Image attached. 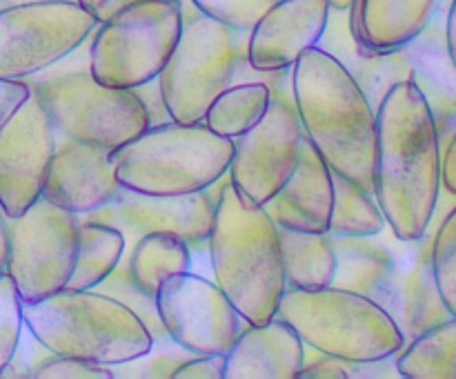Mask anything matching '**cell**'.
<instances>
[{
    "mask_svg": "<svg viewBox=\"0 0 456 379\" xmlns=\"http://www.w3.org/2000/svg\"><path fill=\"white\" fill-rule=\"evenodd\" d=\"M444 0H352L350 27L368 52H392L417 38L441 12Z\"/></svg>",
    "mask_w": 456,
    "mask_h": 379,
    "instance_id": "22",
    "label": "cell"
},
{
    "mask_svg": "<svg viewBox=\"0 0 456 379\" xmlns=\"http://www.w3.org/2000/svg\"><path fill=\"white\" fill-rule=\"evenodd\" d=\"M22 328H25L22 301L18 297L12 276L4 272V275H0V375L16 350Z\"/></svg>",
    "mask_w": 456,
    "mask_h": 379,
    "instance_id": "35",
    "label": "cell"
},
{
    "mask_svg": "<svg viewBox=\"0 0 456 379\" xmlns=\"http://www.w3.org/2000/svg\"><path fill=\"white\" fill-rule=\"evenodd\" d=\"M31 379H114V375L110 366L76 359V357L52 355L38 366Z\"/></svg>",
    "mask_w": 456,
    "mask_h": 379,
    "instance_id": "37",
    "label": "cell"
},
{
    "mask_svg": "<svg viewBox=\"0 0 456 379\" xmlns=\"http://www.w3.org/2000/svg\"><path fill=\"white\" fill-rule=\"evenodd\" d=\"M297 330L305 348L352 361L399 355L405 337L377 301L350 290L285 288L276 315Z\"/></svg>",
    "mask_w": 456,
    "mask_h": 379,
    "instance_id": "7",
    "label": "cell"
},
{
    "mask_svg": "<svg viewBox=\"0 0 456 379\" xmlns=\"http://www.w3.org/2000/svg\"><path fill=\"white\" fill-rule=\"evenodd\" d=\"M56 129L38 98L31 94L0 128V208L4 217H20L43 194Z\"/></svg>",
    "mask_w": 456,
    "mask_h": 379,
    "instance_id": "15",
    "label": "cell"
},
{
    "mask_svg": "<svg viewBox=\"0 0 456 379\" xmlns=\"http://www.w3.org/2000/svg\"><path fill=\"white\" fill-rule=\"evenodd\" d=\"M22 3H40V0H0V9L12 7V4H22Z\"/></svg>",
    "mask_w": 456,
    "mask_h": 379,
    "instance_id": "46",
    "label": "cell"
},
{
    "mask_svg": "<svg viewBox=\"0 0 456 379\" xmlns=\"http://www.w3.org/2000/svg\"><path fill=\"white\" fill-rule=\"evenodd\" d=\"M83 45L25 83L58 134L116 150L150 128V114L134 89L107 87L94 78Z\"/></svg>",
    "mask_w": 456,
    "mask_h": 379,
    "instance_id": "4",
    "label": "cell"
},
{
    "mask_svg": "<svg viewBox=\"0 0 456 379\" xmlns=\"http://www.w3.org/2000/svg\"><path fill=\"white\" fill-rule=\"evenodd\" d=\"M225 375V352L194 355L174 373V379H223Z\"/></svg>",
    "mask_w": 456,
    "mask_h": 379,
    "instance_id": "38",
    "label": "cell"
},
{
    "mask_svg": "<svg viewBox=\"0 0 456 379\" xmlns=\"http://www.w3.org/2000/svg\"><path fill=\"white\" fill-rule=\"evenodd\" d=\"M29 96V85L25 80H3L0 78V128L7 123L9 116L18 110L25 98Z\"/></svg>",
    "mask_w": 456,
    "mask_h": 379,
    "instance_id": "40",
    "label": "cell"
},
{
    "mask_svg": "<svg viewBox=\"0 0 456 379\" xmlns=\"http://www.w3.org/2000/svg\"><path fill=\"white\" fill-rule=\"evenodd\" d=\"M441 185L456 196V132L441 150Z\"/></svg>",
    "mask_w": 456,
    "mask_h": 379,
    "instance_id": "41",
    "label": "cell"
},
{
    "mask_svg": "<svg viewBox=\"0 0 456 379\" xmlns=\"http://www.w3.org/2000/svg\"><path fill=\"white\" fill-rule=\"evenodd\" d=\"M78 3L96 18V22H105L107 18L114 16L116 12L125 9L127 4L138 3V0H78ZM178 3H181V0H178Z\"/></svg>",
    "mask_w": 456,
    "mask_h": 379,
    "instance_id": "42",
    "label": "cell"
},
{
    "mask_svg": "<svg viewBox=\"0 0 456 379\" xmlns=\"http://www.w3.org/2000/svg\"><path fill=\"white\" fill-rule=\"evenodd\" d=\"M439 194V132L423 94L405 80L377 110L374 196L395 239H421L435 218Z\"/></svg>",
    "mask_w": 456,
    "mask_h": 379,
    "instance_id": "1",
    "label": "cell"
},
{
    "mask_svg": "<svg viewBox=\"0 0 456 379\" xmlns=\"http://www.w3.org/2000/svg\"><path fill=\"white\" fill-rule=\"evenodd\" d=\"M191 357L194 352L163 334L151 339V346L142 355L110 366V370L114 379H174V373Z\"/></svg>",
    "mask_w": 456,
    "mask_h": 379,
    "instance_id": "31",
    "label": "cell"
},
{
    "mask_svg": "<svg viewBox=\"0 0 456 379\" xmlns=\"http://www.w3.org/2000/svg\"><path fill=\"white\" fill-rule=\"evenodd\" d=\"M123 259L134 284L150 297H156L167 276L191 270V248L169 232L142 235Z\"/></svg>",
    "mask_w": 456,
    "mask_h": 379,
    "instance_id": "26",
    "label": "cell"
},
{
    "mask_svg": "<svg viewBox=\"0 0 456 379\" xmlns=\"http://www.w3.org/2000/svg\"><path fill=\"white\" fill-rule=\"evenodd\" d=\"M52 355L53 352L25 325L16 343V350H13L9 364L4 366L0 379H31L38 366Z\"/></svg>",
    "mask_w": 456,
    "mask_h": 379,
    "instance_id": "36",
    "label": "cell"
},
{
    "mask_svg": "<svg viewBox=\"0 0 456 379\" xmlns=\"http://www.w3.org/2000/svg\"><path fill=\"white\" fill-rule=\"evenodd\" d=\"M272 101V89L265 80L234 83L218 94L216 101L205 111L203 123L218 136L234 141L254 128L265 116Z\"/></svg>",
    "mask_w": 456,
    "mask_h": 379,
    "instance_id": "28",
    "label": "cell"
},
{
    "mask_svg": "<svg viewBox=\"0 0 456 379\" xmlns=\"http://www.w3.org/2000/svg\"><path fill=\"white\" fill-rule=\"evenodd\" d=\"M328 3L332 9H350L352 7V0H328Z\"/></svg>",
    "mask_w": 456,
    "mask_h": 379,
    "instance_id": "45",
    "label": "cell"
},
{
    "mask_svg": "<svg viewBox=\"0 0 456 379\" xmlns=\"http://www.w3.org/2000/svg\"><path fill=\"white\" fill-rule=\"evenodd\" d=\"M134 92H136V96L141 98V103L145 105L147 114H150L151 125L167 123V120H172V119H169L167 110H165L159 78H151V80H147V83L138 85V87H134Z\"/></svg>",
    "mask_w": 456,
    "mask_h": 379,
    "instance_id": "39",
    "label": "cell"
},
{
    "mask_svg": "<svg viewBox=\"0 0 456 379\" xmlns=\"http://www.w3.org/2000/svg\"><path fill=\"white\" fill-rule=\"evenodd\" d=\"M78 0H40L0 9V78L25 80L69 56L96 29Z\"/></svg>",
    "mask_w": 456,
    "mask_h": 379,
    "instance_id": "12",
    "label": "cell"
},
{
    "mask_svg": "<svg viewBox=\"0 0 456 379\" xmlns=\"http://www.w3.org/2000/svg\"><path fill=\"white\" fill-rule=\"evenodd\" d=\"M214 281L227 294L245 324L274 319L285 292L279 227L263 208H248L230 183L223 181L208 239Z\"/></svg>",
    "mask_w": 456,
    "mask_h": 379,
    "instance_id": "3",
    "label": "cell"
},
{
    "mask_svg": "<svg viewBox=\"0 0 456 379\" xmlns=\"http://www.w3.org/2000/svg\"><path fill=\"white\" fill-rule=\"evenodd\" d=\"M7 261H9V227H7V217H4L3 208H0V275L7 272Z\"/></svg>",
    "mask_w": 456,
    "mask_h": 379,
    "instance_id": "44",
    "label": "cell"
},
{
    "mask_svg": "<svg viewBox=\"0 0 456 379\" xmlns=\"http://www.w3.org/2000/svg\"><path fill=\"white\" fill-rule=\"evenodd\" d=\"M328 0H276L248 34V62L254 71L292 70L316 47L330 18Z\"/></svg>",
    "mask_w": 456,
    "mask_h": 379,
    "instance_id": "17",
    "label": "cell"
},
{
    "mask_svg": "<svg viewBox=\"0 0 456 379\" xmlns=\"http://www.w3.org/2000/svg\"><path fill=\"white\" fill-rule=\"evenodd\" d=\"M337 275L334 288L350 290L372 299L386 310L392 294L401 248H392L387 241L372 236H334Z\"/></svg>",
    "mask_w": 456,
    "mask_h": 379,
    "instance_id": "24",
    "label": "cell"
},
{
    "mask_svg": "<svg viewBox=\"0 0 456 379\" xmlns=\"http://www.w3.org/2000/svg\"><path fill=\"white\" fill-rule=\"evenodd\" d=\"M216 199L218 194H214L212 187L191 194H145L120 185L118 194L105 208L80 218L120 230L125 236V252L142 235L151 232L181 236L191 250L208 248Z\"/></svg>",
    "mask_w": 456,
    "mask_h": 379,
    "instance_id": "14",
    "label": "cell"
},
{
    "mask_svg": "<svg viewBox=\"0 0 456 379\" xmlns=\"http://www.w3.org/2000/svg\"><path fill=\"white\" fill-rule=\"evenodd\" d=\"M120 190L111 150L74 141L56 132L43 199L78 217L105 208Z\"/></svg>",
    "mask_w": 456,
    "mask_h": 379,
    "instance_id": "16",
    "label": "cell"
},
{
    "mask_svg": "<svg viewBox=\"0 0 456 379\" xmlns=\"http://www.w3.org/2000/svg\"><path fill=\"white\" fill-rule=\"evenodd\" d=\"M405 47L412 61V83L430 107L444 150L456 132V70L448 56L444 29L432 21Z\"/></svg>",
    "mask_w": 456,
    "mask_h": 379,
    "instance_id": "23",
    "label": "cell"
},
{
    "mask_svg": "<svg viewBox=\"0 0 456 379\" xmlns=\"http://www.w3.org/2000/svg\"><path fill=\"white\" fill-rule=\"evenodd\" d=\"M448 4H450V0H444V3H441V12H445V9H448Z\"/></svg>",
    "mask_w": 456,
    "mask_h": 379,
    "instance_id": "47",
    "label": "cell"
},
{
    "mask_svg": "<svg viewBox=\"0 0 456 379\" xmlns=\"http://www.w3.org/2000/svg\"><path fill=\"white\" fill-rule=\"evenodd\" d=\"M183 29L172 56L159 74L160 94L169 119L176 123H203L218 94L236 83L248 67V34L212 21L181 0Z\"/></svg>",
    "mask_w": 456,
    "mask_h": 379,
    "instance_id": "8",
    "label": "cell"
},
{
    "mask_svg": "<svg viewBox=\"0 0 456 379\" xmlns=\"http://www.w3.org/2000/svg\"><path fill=\"white\" fill-rule=\"evenodd\" d=\"M305 361V343L297 330L274 317L267 324H245L225 352L223 379H297Z\"/></svg>",
    "mask_w": 456,
    "mask_h": 379,
    "instance_id": "21",
    "label": "cell"
},
{
    "mask_svg": "<svg viewBox=\"0 0 456 379\" xmlns=\"http://www.w3.org/2000/svg\"><path fill=\"white\" fill-rule=\"evenodd\" d=\"M7 275L20 301H40L65 290L78 257V214L56 208L40 196L20 217H7Z\"/></svg>",
    "mask_w": 456,
    "mask_h": 379,
    "instance_id": "11",
    "label": "cell"
},
{
    "mask_svg": "<svg viewBox=\"0 0 456 379\" xmlns=\"http://www.w3.org/2000/svg\"><path fill=\"white\" fill-rule=\"evenodd\" d=\"M444 34H445V47H448V56L456 70V0H450L448 9H445Z\"/></svg>",
    "mask_w": 456,
    "mask_h": 379,
    "instance_id": "43",
    "label": "cell"
},
{
    "mask_svg": "<svg viewBox=\"0 0 456 379\" xmlns=\"http://www.w3.org/2000/svg\"><path fill=\"white\" fill-rule=\"evenodd\" d=\"M272 101L265 116L234 138L230 183L248 208H263L294 172L301 156L303 128L292 96V71L265 74Z\"/></svg>",
    "mask_w": 456,
    "mask_h": 379,
    "instance_id": "10",
    "label": "cell"
},
{
    "mask_svg": "<svg viewBox=\"0 0 456 379\" xmlns=\"http://www.w3.org/2000/svg\"><path fill=\"white\" fill-rule=\"evenodd\" d=\"M94 290H98V292L102 294H110V297H114L116 301L127 306L129 310H132L142 324H145L147 333L151 334V339L167 334L163 328V321H160L159 317L156 297H150V294H145L136 284H134L132 276H129L127 272V263H125V259H120V263L111 270V275L105 276V279H102Z\"/></svg>",
    "mask_w": 456,
    "mask_h": 379,
    "instance_id": "32",
    "label": "cell"
},
{
    "mask_svg": "<svg viewBox=\"0 0 456 379\" xmlns=\"http://www.w3.org/2000/svg\"><path fill=\"white\" fill-rule=\"evenodd\" d=\"M292 96L303 134L332 172L374 194L377 110L350 71L321 47L292 67Z\"/></svg>",
    "mask_w": 456,
    "mask_h": 379,
    "instance_id": "2",
    "label": "cell"
},
{
    "mask_svg": "<svg viewBox=\"0 0 456 379\" xmlns=\"http://www.w3.org/2000/svg\"><path fill=\"white\" fill-rule=\"evenodd\" d=\"M125 257V236L116 227L105 223L85 221L80 218L78 230V257L71 272L67 288L92 290L105 276L111 275L120 259Z\"/></svg>",
    "mask_w": 456,
    "mask_h": 379,
    "instance_id": "29",
    "label": "cell"
},
{
    "mask_svg": "<svg viewBox=\"0 0 456 379\" xmlns=\"http://www.w3.org/2000/svg\"><path fill=\"white\" fill-rule=\"evenodd\" d=\"M316 47L337 58L350 71L374 110H379L386 94L395 85L412 80V61L408 47L403 45L383 54L363 49L352 34L350 9H330L328 25Z\"/></svg>",
    "mask_w": 456,
    "mask_h": 379,
    "instance_id": "20",
    "label": "cell"
},
{
    "mask_svg": "<svg viewBox=\"0 0 456 379\" xmlns=\"http://www.w3.org/2000/svg\"><path fill=\"white\" fill-rule=\"evenodd\" d=\"M183 29L178 0H138L98 22L89 36V71L107 87L134 89L159 78Z\"/></svg>",
    "mask_w": 456,
    "mask_h": 379,
    "instance_id": "9",
    "label": "cell"
},
{
    "mask_svg": "<svg viewBox=\"0 0 456 379\" xmlns=\"http://www.w3.org/2000/svg\"><path fill=\"white\" fill-rule=\"evenodd\" d=\"M156 308L165 333L194 355L227 352L245 325L216 281L191 270L160 284Z\"/></svg>",
    "mask_w": 456,
    "mask_h": 379,
    "instance_id": "13",
    "label": "cell"
},
{
    "mask_svg": "<svg viewBox=\"0 0 456 379\" xmlns=\"http://www.w3.org/2000/svg\"><path fill=\"white\" fill-rule=\"evenodd\" d=\"M334 208L330 217L328 235L332 236H372L387 227L379 201L372 192L332 172Z\"/></svg>",
    "mask_w": 456,
    "mask_h": 379,
    "instance_id": "30",
    "label": "cell"
},
{
    "mask_svg": "<svg viewBox=\"0 0 456 379\" xmlns=\"http://www.w3.org/2000/svg\"><path fill=\"white\" fill-rule=\"evenodd\" d=\"M432 272L445 308L456 317V205L432 236Z\"/></svg>",
    "mask_w": 456,
    "mask_h": 379,
    "instance_id": "33",
    "label": "cell"
},
{
    "mask_svg": "<svg viewBox=\"0 0 456 379\" xmlns=\"http://www.w3.org/2000/svg\"><path fill=\"white\" fill-rule=\"evenodd\" d=\"M234 141L205 123L150 125L111 150L118 183L145 194H191L216 185L230 172Z\"/></svg>",
    "mask_w": 456,
    "mask_h": 379,
    "instance_id": "5",
    "label": "cell"
},
{
    "mask_svg": "<svg viewBox=\"0 0 456 379\" xmlns=\"http://www.w3.org/2000/svg\"><path fill=\"white\" fill-rule=\"evenodd\" d=\"M25 325L53 352L114 366L151 346L145 324L110 294L98 290H58L22 303Z\"/></svg>",
    "mask_w": 456,
    "mask_h": 379,
    "instance_id": "6",
    "label": "cell"
},
{
    "mask_svg": "<svg viewBox=\"0 0 456 379\" xmlns=\"http://www.w3.org/2000/svg\"><path fill=\"white\" fill-rule=\"evenodd\" d=\"M386 310L403 333L405 343L452 317L436 288L428 232L417 241H401L399 270Z\"/></svg>",
    "mask_w": 456,
    "mask_h": 379,
    "instance_id": "18",
    "label": "cell"
},
{
    "mask_svg": "<svg viewBox=\"0 0 456 379\" xmlns=\"http://www.w3.org/2000/svg\"><path fill=\"white\" fill-rule=\"evenodd\" d=\"M276 0H191L196 9L234 31L249 34Z\"/></svg>",
    "mask_w": 456,
    "mask_h": 379,
    "instance_id": "34",
    "label": "cell"
},
{
    "mask_svg": "<svg viewBox=\"0 0 456 379\" xmlns=\"http://www.w3.org/2000/svg\"><path fill=\"white\" fill-rule=\"evenodd\" d=\"M334 208L332 169L303 134L301 156L285 185L263 205L281 227L301 232H328Z\"/></svg>",
    "mask_w": 456,
    "mask_h": 379,
    "instance_id": "19",
    "label": "cell"
},
{
    "mask_svg": "<svg viewBox=\"0 0 456 379\" xmlns=\"http://www.w3.org/2000/svg\"><path fill=\"white\" fill-rule=\"evenodd\" d=\"M396 370L405 379H456V317L405 343Z\"/></svg>",
    "mask_w": 456,
    "mask_h": 379,
    "instance_id": "27",
    "label": "cell"
},
{
    "mask_svg": "<svg viewBox=\"0 0 456 379\" xmlns=\"http://www.w3.org/2000/svg\"><path fill=\"white\" fill-rule=\"evenodd\" d=\"M279 227L281 254L288 288H325L337 275V252L328 232Z\"/></svg>",
    "mask_w": 456,
    "mask_h": 379,
    "instance_id": "25",
    "label": "cell"
}]
</instances>
